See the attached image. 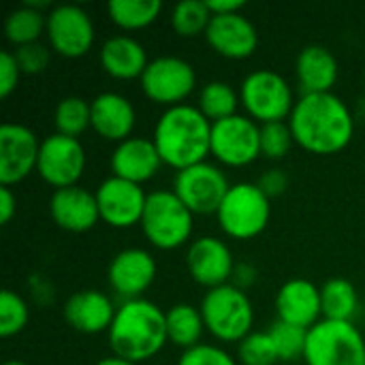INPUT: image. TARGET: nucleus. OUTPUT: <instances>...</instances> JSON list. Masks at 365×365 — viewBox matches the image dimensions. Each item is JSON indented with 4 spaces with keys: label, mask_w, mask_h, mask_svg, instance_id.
Returning <instances> with one entry per match:
<instances>
[{
    "label": "nucleus",
    "mask_w": 365,
    "mask_h": 365,
    "mask_svg": "<svg viewBox=\"0 0 365 365\" xmlns=\"http://www.w3.org/2000/svg\"><path fill=\"white\" fill-rule=\"evenodd\" d=\"M242 101H240V92L222 79H212L205 86H201L199 90V98H197V107L201 109V113L214 124L220 122L225 118H231L235 113H240Z\"/></svg>",
    "instance_id": "nucleus-30"
},
{
    "label": "nucleus",
    "mask_w": 365,
    "mask_h": 365,
    "mask_svg": "<svg viewBox=\"0 0 365 365\" xmlns=\"http://www.w3.org/2000/svg\"><path fill=\"white\" fill-rule=\"evenodd\" d=\"M139 83L145 98L169 109L184 105L197 90V71L180 56H158L150 60Z\"/></svg>",
    "instance_id": "nucleus-10"
},
{
    "label": "nucleus",
    "mask_w": 365,
    "mask_h": 365,
    "mask_svg": "<svg viewBox=\"0 0 365 365\" xmlns=\"http://www.w3.org/2000/svg\"><path fill=\"white\" fill-rule=\"evenodd\" d=\"M101 68L118 81L141 79L148 68V51L145 47L130 34H113L109 36L98 51Z\"/></svg>",
    "instance_id": "nucleus-24"
},
{
    "label": "nucleus",
    "mask_w": 365,
    "mask_h": 365,
    "mask_svg": "<svg viewBox=\"0 0 365 365\" xmlns=\"http://www.w3.org/2000/svg\"><path fill=\"white\" fill-rule=\"evenodd\" d=\"M295 75L302 94H325L334 92L340 75V66L331 49L325 45H306L295 60Z\"/></svg>",
    "instance_id": "nucleus-25"
},
{
    "label": "nucleus",
    "mask_w": 365,
    "mask_h": 365,
    "mask_svg": "<svg viewBox=\"0 0 365 365\" xmlns=\"http://www.w3.org/2000/svg\"><path fill=\"white\" fill-rule=\"evenodd\" d=\"M49 216L62 231L68 233H86L101 222L96 195L79 184L51 192Z\"/></svg>",
    "instance_id": "nucleus-22"
},
{
    "label": "nucleus",
    "mask_w": 365,
    "mask_h": 365,
    "mask_svg": "<svg viewBox=\"0 0 365 365\" xmlns=\"http://www.w3.org/2000/svg\"><path fill=\"white\" fill-rule=\"evenodd\" d=\"M21 79V68L13 56V51H2L0 53V96L9 98Z\"/></svg>",
    "instance_id": "nucleus-39"
},
{
    "label": "nucleus",
    "mask_w": 365,
    "mask_h": 365,
    "mask_svg": "<svg viewBox=\"0 0 365 365\" xmlns=\"http://www.w3.org/2000/svg\"><path fill=\"white\" fill-rule=\"evenodd\" d=\"M231 182L218 163L203 160L175 173L173 192L195 216H216Z\"/></svg>",
    "instance_id": "nucleus-9"
},
{
    "label": "nucleus",
    "mask_w": 365,
    "mask_h": 365,
    "mask_svg": "<svg viewBox=\"0 0 365 365\" xmlns=\"http://www.w3.org/2000/svg\"><path fill=\"white\" fill-rule=\"evenodd\" d=\"M306 365H365V338L355 323L319 321L308 329Z\"/></svg>",
    "instance_id": "nucleus-8"
},
{
    "label": "nucleus",
    "mask_w": 365,
    "mask_h": 365,
    "mask_svg": "<svg viewBox=\"0 0 365 365\" xmlns=\"http://www.w3.org/2000/svg\"><path fill=\"white\" fill-rule=\"evenodd\" d=\"M259 282V269L252 265V263H246V261H240L233 269V276H231V282L233 287H237L240 291L248 293L255 284Z\"/></svg>",
    "instance_id": "nucleus-41"
},
{
    "label": "nucleus",
    "mask_w": 365,
    "mask_h": 365,
    "mask_svg": "<svg viewBox=\"0 0 365 365\" xmlns=\"http://www.w3.org/2000/svg\"><path fill=\"white\" fill-rule=\"evenodd\" d=\"M321 302H323V319L327 321H344L355 323L359 314V293L357 287L346 278H329L321 287Z\"/></svg>",
    "instance_id": "nucleus-28"
},
{
    "label": "nucleus",
    "mask_w": 365,
    "mask_h": 365,
    "mask_svg": "<svg viewBox=\"0 0 365 365\" xmlns=\"http://www.w3.org/2000/svg\"><path fill=\"white\" fill-rule=\"evenodd\" d=\"M139 227L148 244L156 250H178L192 237L195 214L173 190L160 188L148 192V203Z\"/></svg>",
    "instance_id": "nucleus-5"
},
{
    "label": "nucleus",
    "mask_w": 365,
    "mask_h": 365,
    "mask_svg": "<svg viewBox=\"0 0 365 365\" xmlns=\"http://www.w3.org/2000/svg\"><path fill=\"white\" fill-rule=\"evenodd\" d=\"M240 365H278V353L269 331H252L237 344Z\"/></svg>",
    "instance_id": "nucleus-35"
},
{
    "label": "nucleus",
    "mask_w": 365,
    "mask_h": 365,
    "mask_svg": "<svg viewBox=\"0 0 365 365\" xmlns=\"http://www.w3.org/2000/svg\"><path fill=\"white\" fill-rule=\"evenodd\" d=\"M17 214V197L11 186H0V225H9Z\"/></svg>",
    "instance_id": "nucleus-42"
},
{
    "label": "nucleus",
    "mask_w": 365,
    "mask_h": 365,
    "mask_svg": "<svg viewBox=\"0 0 365 365\" xmlns=\"http://www.w3.org/2000/svg\"><path fill=\"white\" fill-rule=\"evenodd\" d=\"M92 130L111 143H122L133 137L137 124V109L133 101L120 92H101L90 101Z\"/></svg>",
    "instance_id": "nucleus-23"
},
{
    "label": "nucleus",
    "mask_w": 365,
    "mask_h": 365,
    "mask_svg": "<svg viewBox=\"0 0 365 365\" xmlns=\"http://www.w3.org/2000/svg\"><path fill=\"white\" fill-rule=\"evenodd\" d=\"M278 321L297 325L304 329H312L319 321H323V302L321 287L306 278L287 280L274 299Z\"/></svg>",
    "instance_id": "nucleus-19"
},
{
    "label": "nucleus",
    "mask_w": 365,
    "mask_h": 365,
    "mask_svg": "<svg viewBox=\"0 0 365 365\" xmlns=\"http://www.w3.org/2000/svg\"><path fill=\"white\" fill-rule=\"evenodd\" d=\"M156 259L145 248H124L113 255L107 267V282L111 291L124 302L141 299L156 280Z\"/></svg>",
    "instance_id": "nucleus-17"
},
{
    "label": "nucleus",
    "mask_w": 365,
    "mask_h": 365,
    "mask_svg": "<svg viewBox=\"0 0 365 365\" xmlns=\"http://www.w3.org/2000/svg\"><path fill=\"white\" fill-rule=\"evenodd\" d=\"M205 41L218 56L227 60H246L259 47V30L242 11L229 15H212Z\"/></svg>",
    "instance_id": "nucleus-18"
},
{
    "label": "nucleus",
    "mask_w": 365,
    "mask_h": 365,
    "mask_svg": "<svg viewBox=\"0 0 365 365\" xmlns=\"http://www.w3.org/2000/svg\"><path fill=\"white\" fill-rule=\"evenodd\" d=\"M56 133L79 139L88 128H92L90 101L81 96H64L53 109Z\"/></svg>",
    "instance_id": "nucleus-31"
},
{
    "label": "nucleus",
    "mask_w": 365,
    "mask_h": 365,
    "mask_svg": "<svg viewBox=\"0 0 365 365\" xmlns=\"http://www.w3.org/2000/svg\"><path fill=\"white\" fill-rule=\"evenodd\" d=\"M86 165H88V154L81 139L53 133L41 141L36 173L51 188L60 190V188L77 186L86 171Z\"/></svg>",
    "instance_id": "nucleus-13"
},
{
    "label": "nucleus",
    "mask_w": 365,
    "mask_h": 365,
    "mask_svg": "<svg viewBox=\"0 0 365 365\" xmlns=\"http://www.w3.org/2000/svg\"><path fill=\"white\" fill-rule=\"evenodd\" d=\"M207 9L212 15H229V13H240L244 9L242 0H207Z\"/></svg>",
    "instance_id": "nucleus-43"
},
{
    "label": "nucleus",
    "mask_w": 365,
    "mask_h": 365,
    "mask_svg": "<svg viewBox=\"0 0 365 365\" xmlns=\"http://www.w3.org/2000/svg\"><path fill=\"white\" fill-rule=\"evenodd\" d=\"M47 2L26 0L21 6L13 9L4 19L6 41L15 47H24L30 43H38L47 30Z\"/></svg>",
    "instance_id": "nucleus-26"
},
{
    "label": "nucleus",
    "mask_w": 365,
    "mask_h": 365,
    "mask_svg": "<svg viewBox=\"0 0 365 365\" xmlns=\"http://www.w3.org/2000/svg\"><path fill=\"white\" fill-rule=\"evenodd\" d=\"M45 36L53 53L77 60L92 49L96 41V28L83 6L56 4L47 11Z\"/></svg>",
    "instance_id": "nucleus-12"
},
{
    "label": "nucleus",
    "mask_w": 365,
    "mask_h": 365,
    "mask_svg": "<svg viewBox=\"0 0 365 365\" xmlns=\"http://www.w3.org/2000/svg\"><path fill=\"white\" fill-rule=\"evenodd\" d=\"M212 13L205 0H182L171 11V28L182 38H195L207 32Z\"/></svg>",
    "instance_id": "nucleus-32"
},
{
    "label": "nucleus",
    "mask_w": 365,
    "mask_h": 365,
    "mask_svg": "<svg viewBox=\"0 0 365 365\" xmlns=\"http://www.w3.org/2000/svg\"><path fill=\"white\" fill-rule=\"evenodd\" d=\"M178 365H240V361L222 346L201 342L199 346L182 351Z\"/></svg>",
    "instance_id": "nucleus-37"
},
{
    "label": "nucleus",
    "mask_w": 365,
    "mask_h": 365,
    "mask_svg": "<svg viewBox=\"0 0 365 365\" xmlns=\"http://www.w3.org/2000/svg\"><path fill=\"white\" fill-rule=\"evenodd\" d=\"M235 265L233 252L222 237L201 235L188 244L186 269L190 278L205 291L229 284Z\"/></svg>",
    "instance_id": "nucleus-16"
},
{
    "label": "nucleus",
    "mask_w": 365,
    "mask_h": 365,
    "mask_svg": "<svg viewBox=\"0 0 365 365\" xmlns=\"http://www.w3.org/2000/svg\"><path fill=\"white\" fill-rule=\"evenodd\" d=\"M115 304L111 297L98 289H81L75 291L62 308V317L66 325L79 334L96 336L103 331H109L113 319H115Z\"/></svg>",
    "instance_id": "nucleus-20"
},
{
    "label": "nucleus",
    "mask_w": 365,
    "mask_h": 365,
    "mask_svg": "<svg viewBox=\"0 0 365 365\" xmlns=\"http://www.w3.org/2000/svg\"><path fill=\"white\" fill-rule=\"evenodd\" d=\"M259 188L269 197V199H278L287 192L289 188V175L282 169H267L261 178H259Z\"/></svg>",
    "instance_id": "nucleus-40"
},
{
    "label": "nucleus",
    "mask_w": 365,
    "mask_h": 365,
    "mask_svg": "<svg viewBox=\"0 0 365 365\" xmlns=\"http://www.w3.org/2000/svg\"><path fill=\"white\" fill-rule=\"evenodd\" d=\"M152 141L163 163L182 171L212 156V122L197 105H175L158 115Z\"/></svg>",
    "instance_id": "nucleus-2"
},
{
    "label": "nucleus",
    "mask_w": 365,
    "mask_h": 365,
    "mask_svg": "<svg viewBox=\"0 0 365 365\" xmlns=\"http://www.w3.org/2000/svg\"><path fill=\"white\" fill-rule=\"evenodd\" d=\"M107 340L113 355L137 365L150 361L169 342L167 310L145 297L122 302L107 331Z\"/></svg>",
    "instance_id": "nucleus-3"
},
{
    "label": "nucleus",
    "mask_w": 365,
    "mask_h": 365,
    "mask_svg": "<svg viewBox=\"0 0 365 365\" xmlns=\"http://www.w3.org/2000/svg\"><path fill=\"white\" fill-rule=\"evenodd\" d=\"M212 156L220 167L242 169L261 156V124L235 113L212 124Z\"/></svg>",
    "instance_id": "nucleus-11"
},
{
    "label": "nucleus",
    "mask_w": 365,
    "mask_h": 365,
    "mask_svg": "<svg viewBox=\"0 0 365 365\" xmlns=\"http://www.w3.org/2000/svg\"><path fill=\"white\" fill-rule=\"evenodd\" d=\"M199 308L207 334L222 344H240L248 334L255 331L252 299L233 284L205 291Z\"/></svg>",
    "instance_id": "nucleus-4"
},
{
    "label": "nucleus",
    "mask_w": 365,
    "mask_h": 365,
    "mask_svg": "<svg viewBox=\"0 0 365 365\" xmlns=\"http://www.w3.org/2000/svg\"><path fill=\"white\" fill-rule=\"evenodd\" d=\"M96 203L101 220L111 229H133L141 225L143 210L148 203V192L141 184L109 175L96 190Z\"/></svg>",
    "instance_id": "nucleus-14"
},
{
    "label": "nucleus",
    "mask_w": 365,
    "mask_h": 365,
    "mask_svg": "<svg viewBox=\"0 0 365 365\" xmlns=\"http://www.w3.org/2000/svg\"><path fill=\"white\" fill-rule=\"evenodd\" d=\"M109 19L126 32H137L148 26H152L160 13L163 2L160 0H111L107 4Z\"/></svg>",
    "instance_id": "nucleus-29"
},
{
    "label": "nucleus",
    "mask_w": 365,
    "mask_h": 365,
    "mask_svg": "<svg viewBox=\"0 0 365 365\" xmlns=\"http://www.w3.org/2000/svg\"><path fill=\"white\" fill-rule=\"evenodd\" d=\"M267 331L274 340L280 364H293V361L304 359L306 344H308V329L276 321V323H272V327Z\"/></svg>",
    "instance_id": "nucleus-33"
},
{
    "label": "nucleus",
    "mask_w": 365,
    "mask_h": 365,
    "mask_svg": "<svg viewBox=\"0 0 365 365\" xmlns=\"http://www.w3.org/2000/svg\"><path fill=\"white\" fill-rule=\"evenodd\" d=\"M205 331L207 329L199 306L180 302L167 310V336L173 346L182 351L199 346Z\"/></svg>",
    "instance_id": "nucleus-27"
},
{
    "label": "nucleus",
    "mask_w": 365,
    "mask_h": 365,
    "mask_svg": "<svg viewBox=\"0 0 365 365\" xmlns=\"http://www.w3.org/2000/svg\"><path fill=\"white\" fill-rule=\"evenodd\" d=\"M51 47L45 43H30L24 47H15L13 56L21 68V75H41L47 71L49 62H51Z\"/></svg>",
    "instance_id": "nucleus-38"
},
{
    "label": "nucleus",
    "mask_w": 365,
    "mask_h": 365,
    "mask_svg": "<svg viewBox=\"0 0 365 365\" xmlns=\"http://www.w3.org/2000/svg\"><path fill=\"white\" fill-rule=\"evenodd\" d=\"M2 365H28V364H24V361H17V359H13V361H6V364H2Z\"/></svg>",
    "instance_id": "nucleus-45"
},
{
    "label": "nucleus",
    "mask_w": 365,
    "mask_h": 365,
    "mask_svg": "<svg viewBox=\"0 0 365 365\" xmlns=\"http://www.w3.org/2000/svg\"><path fill=\"white\" fill-rule=\"evenodd\" d=\"M295 145V137L291 133L289 122H272L261 124V156L267 160H282L291 148Z\"/></svg>",
    "instance_id": "nucleus-36"
},
{
    "label": "nucleus",
    "mask_w": 365,
    "mask_h": 365,
    "mask_svg": "<svg viewBox=\"0 0 365 365\" xmlns=\"http://www.w3.org/2000/svg\"><path fill=\"white\" fill-rule=\"evenodd\" d=\"M240 101L248 118L259 124L289 122L295 94L284 75L272 68H257L242 79Z\"/></svg>",
    "instance_id": "nucleus-7"
},
{
    "label": "nucleus",
    "mask_w": 365,
    "mask_h": 365,
    "mask_svg": "<svg viewBox=\"0 0 365 365\" xmlns=\"http://www.w3.org/2000/svg\"><path fill=\"white\" fill-rule=\"evenodd\" d=\"M28 321H30L28 302L19 293L4 289L0 293V336L13 338V336L21 334L26 329Z\"/></svg>",
    "instance_id": "nucleus-34"
},
{
    "label": "nucleus",
    "mask_w": 365,
    "mask_h": 365,
    "mask_svg": "<svg viewBox=\"0 0 365 365\" xmlns=\"http://www.w3.org/2000/svg\"><path fill=\"white\" fill-rule=\"evenodd\" d=\"M289 126L299 148L317 156H331L353 141L355 115L334 92L302 94L291 111Z\"/></svg>",
    "instance_id": "nucleus-1"
},
{
    "label": "nucleus",
    "mask_w": 365,
    "mask_h": 365,
    "mask_svg": "<svg viewBox=\"0 0 365 365\" xmlns=\"http://www.w3.org/2000/svg\"><path fill=\"white\" fill-rule=\"evenodd\" d=\"M94 365H137V364H133V361H128V359H122V357H118V355H109V357L98 359Z\"/></svg>",
    "instance_id": "nucleus-44"
},
{
    "label": "nucleus",
    "mask_w": 365,
    "mask_h": 365,
    "mask_svg": "<svg viewBox=\"0 0 365 365\" xmlns=\"http://www.w3.org/2000/svg\"><path fill=\"white\" fill-rule=\"evenodd\" d=\"M163 165L165 163L152 137H139V135H133L124 139L122 143H118L109 158L111 175L141 184V186L150 182L154 175H158Z\"/></svg>",
    "instance_id": "nucleus-21"
},
{
    "label": "nucleus",
    "mask_w": 365,
    "mask_h": 365,
    "mask_svg": "<svg viewBox=\"0 0 365 365\" xmlns=\"http://www.w3.org/2000/svg\"><path fill=\"white\" fill-rule=\"evenodd\" d=\"M41 141L36 133L17 122L0 126V184L15 186L36 171Z\"/></svg>",
    "instance_id": "nucleus-15"
},
{
    "label": "nucleus",
    "mask_w": 365,
    "mask_h": 365,
    "mask_svg": "<svg viewBox=\"0 0 365 365\" xmlns=\"http://www.w3.org/2000/svg\"><path fill=\"white\" fill-rule=\"evenodd\" d=\"M216 220L227 237L240 242L255 240L272 220V199L259 188L257 182L231 184Z\"/></svg>",
    "instance_id": "nucleus-6"
}]
</instances>
